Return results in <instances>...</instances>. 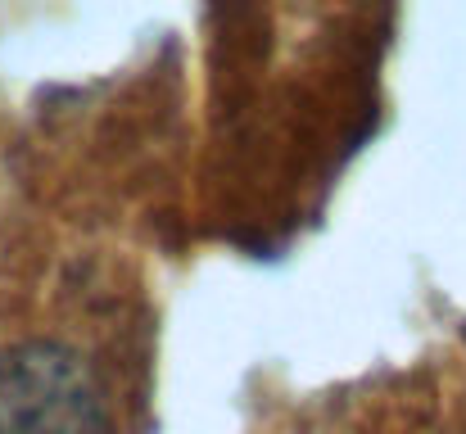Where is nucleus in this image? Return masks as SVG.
<instances>
[{
	"instance_id": "obj_1",
	"label": "nucleus",
	"mask_w": 466,
	"mask_h": 434,
	"mask_svg": "<svg viewBox=\"0 0 466 434\" xmlns=\"http://www.w3.org/2000/svg\"><path fill=\"white\" fill-rule=\"evenodd\" d=\"M0 434H109V412L86 358L55 339L5 348Z\"/></svg>"
}]
</instances>
